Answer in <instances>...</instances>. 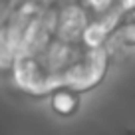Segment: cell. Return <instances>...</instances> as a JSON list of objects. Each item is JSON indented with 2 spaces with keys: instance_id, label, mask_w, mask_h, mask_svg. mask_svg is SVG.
Wrapping results in <instances>:
<instances>
[{
  "instance_id": "cell-1",
  "label": "cell",
  "mask_w": 135,
  "mask_h": 135,
  "mask_svg": "<svg viewBox=\"0 0 135 135\" xmlns=\"http://www.w3.org/2000/svg\"><path fill=\"white\" fill-rule=\"evenodd\" d=\"M109 58L103 46L91 48L84 42H62L52 38L32 54L16 56L12 62L14 80L32 95H50L60 88L89 91L105 78Z\"/></svg>"
},
{
  "instance_id": "cell-5",
  "label": "cell",
  "mask_w": 135,
  "mask_h": 135,
  "mask_svg": "<svg viewBox=\"0 0 135 135\" xmlns=\"http://www.w3.org/2000/svg\"><path fill=\"white\" fill-rule=\"evenodd\" d=\"M38 2H40V4H48V6H50L52 2H54V0H38Z\"/></svg>"
},
{
  "instance_id": "cell-2",
  "label": "cell",
  "mask_w": 135,
  "mask_h": 135,
  "mask_svg": "<svg viewBox=\"0 0 135 135\" xmlns=\"http://www.w3.org/2000/svg\"><path fill=\"white\" fill-rule=\"evenodd\" d=\"M89 24V12L81 4H68L58 10L54 38L62 42H81L85 28Z\"/></svg>"
},
{
  "instance_id": "cell-4",
  "label": "cell",
  "mask_w": 135,
  "mask_h": 135,
  "mask_svg": "<svg viewBox=\"0 0 135 135\" xmlns=\"http://www.w3.org/2000/svg\"><path fill=\"white\" fill-rule=\"evenodd\" d=\"M80 4L89 12V16H91V14H97V16H99V14L109 12V10L115 8L117 4H121V0H80Z\"/></svg>"
},
{
  "instance_id": "cell-3",
  "label": "cell",
  "mask_w": 135,
  "mask_h": 135,
  "mask_svg": "<svg viewBox=\"0 0 135 135\" xmlns=\"http://www.w3.org/2000/svg\"><path fill=\"white\" fill-rule=\"evenodd\" d=\"M50 103H52V109L58 115H62V117H72V115H76L78 109H80L81 93L74 91V89H68V88H60V89H56V91L50 93Z\"/></svg>"
}]
</instances>
